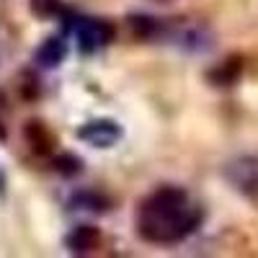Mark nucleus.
I'll use <instances>...</instances> for the list:
<instances>
[{"label":"nucleus","mask_w":258,"mask_h":258,"mask_svg":"<svg viewBox=\"0 0 258 258\" xmlns=\"http://www.w3.org/2000/svg\"><path fill=\"white\" fill-rule=\"evenodd\" d=\"M202 225V209L178 186H160L137 209L140 238L155 245H176Z\"/></svg>","instance_id":"f257e3e1"},{"label":"nucleus","mask_w":258,"mask_h":258,"mask_svg":"<svg viewBox=\"0 0 258 258\" xmlns=\"http://www.w3.org/2000/svg\"><path fill=\"white\" fill-rule=\"evenodd\" d=\"M73 31L83 52H98L109 47L116 36V26L106 18H75Z\"/></svg>","instance_id":"f03ea898"},{"label":"nucleus","mask_w":258,"mask_h":258,"mask_svg":"<svg viewBox=\"0 0 258 258\" xmlns=\"http://www.w3.org/2000/svg\"><path fill=\"white\" fill-rule=\"evenodd\" d=\"M121 126L114 121V119H93L88 124H83L78 129V137L83 142H88L93 147H114L119 140H121Z\"/></svg>","instance_id":"7ed1b4c3"},{"label":"nucleus","mask_w":258,"mask_h":258,"mask_svg":"<svg viewBox=\"0 0 258 258\" xmlns=\"http://www.w3.org/2000/svg\"><path fill=\"white\" fill-rule=\"evenodd\" d=\"M21 135H24V142H26V147L31 150L34 155H39V158L54 155V150H57V135L41 119H29L24 124V132H21Z\"/></svg>","instance_id":"20e7f679"},{"label":"nucleus","mask_w":258,"mask_h":258,"mask_svg":"<svg viewBox=\"0 0 258 258\" xmlns=\"http://www.w3.org/2000/svg\"><path fill=\"white\" fill-rule=\"evenodd\" d=\"M225 176L227 181L248 194V197H255L258 194V160L255 158H238V160H232L227 168H225Z\"/></svg>","instance_id":"39448f33"},{"label":"nucleus","mask_w":258,"mask_h":258,"mask_svg":"<svg viewBox=\"0 0 258 258\" xmlns=\"http://www.w3.org/2000/svg\"><path fill=\"white\" fill-rule=\"evenodd\" d=\"M240 75H243V57H238V54H230L207 70V80L214 88H232L240 80Z\"/></svg>","instance_id":"423d86ee"},{"label":"nucleus","mask_w":258,"mask_h":258,"mask_svg":"<svg viewBox=\"0 0 258 258\" xmlns=\"http://www.w3.org/2000/svg\"><path fill=\"white\" fill-rule=\"evenodd\" d=\"M101 243V230L93 227V225H78L68 232L64 238V245H68L70 253H78V255H85V253H93Z\"/></svg>","instance_id":"0eeeda50"},{"label":"nucleus","mask_w":258,"mask_h":258,"mask_svg":"<svg viewBox=\"0 0 258 258\" xmlns=\"http://www.w3.org/2000/svg\"><path fill=\"white\" fill-rule=\"evenodd\" d=\"M126 26H129V34L140 41H150V39H158L163 34V21L155 18V16H147V13H135L126 18Z\"/></svg>","instance_id":"6e6552de"},{"label":"nucleus","mask_w":258,"mask_h":258,"mask_svg":"<svg viewBox=\"0 0 258 258\" xmlns=\"http://www.w3.org/2000/svg\"><path fill=\"white\" fill-rule=\"evenodd\" d=\"M64 57H68V44H64L59 36L44 39L36 49V62L41 64V68H59V64L64 62Z\"/></svg>","instance_id":"1a4fd4ad"},{"label":"nucleus","mask_w":258,"mask_h":258,"mask_svg":"<svg viewBox=\"0 0 258 258\" xmlns=\"http://www.w3.org/2000/svg\"><path fill=\"white\" fill-rule=\"evenodd\" d=\"M111 202L106 194L101 191H91V188H83V191H75L70 197V209H80V212H109Z\"/></svg>","instance_id":"9d476101"},{"label":"nucleus","mask_w":258,"mask_h":258,"mask_svg":"<svg viewBox=\"0 0 258 258\" xmlns=\"http://www.w3.org/2000/svg\"><path fill=\"white\" fill-rule=\"evenodd\" d=\"M178 39H181L178 44L186 47L188 52H204V49L212 47V34L204 26H186Z\"/></svg>","instance_id":"9b49d317"},{"label":"nucleus","mask_w":258,"mask_h":258,"mask_svg":"<svg viewBox=\"0 0 258 258\" xmlns=\"http://www.w3.org/2000/svg\"><path fill=\"white\" fill-rule=\"evenodd\" d=\"M52 168L57 170L59 176L73 178V176H78L80 170H83V160H80L78 155H73V153H59V155H54Z\"/></svg>","instance_id":"f8f14e48"},{"label":"nucleus","mask_w":258,"mask_h":258,"mask_svg":"<svg viewBox=\"0 0 258 258\" xmlns=\"http://www.w3.org/2000/svg\"><path fill=\"white\" fill-rule=\"evenodd\" d=\"M39 78L31 75V73H24L21 75V98L24 101H36L39 98Z\"/></svg>","instance_id":"ddd939ff"},{"label":"nucleus","mask_w":258,"mask_h":258,"mask_svg":"<svg viewBox=\"0 0 258 258\" xmlns=\"http://www.w3.org/2000/svg\"><path fill=\"white\" fill-rule=\"evenodd\" d=\"M59 8H62L59 0H31V11L39 18H52L59 13Z\"/></svg>","instance_id":"4468645a"},{"label":"nucleus","mask_w":258,"mask_h":258,"mask_svg":"<svg viewBox=\"0 0 258 258\" xmlns=\"http://www.w3.org/2000/svg\"><path fill=\"white\" fill-rule=\"evenodd\" d=\"M163 3H165V0H163Z\"/></svg>","instance_id":"2eb2a0df"}]
</instances>
